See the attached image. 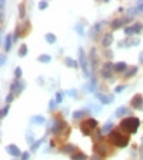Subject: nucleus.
<instances>
[{
	"mask_svg": "<svg viewBox=\"0 0 143 160\" xmlns=\"http://www.w3.org/2000/svg\"><path fill=\"white\" fill-rule=\"evenodd\" d=\"M22 160H29V153H23L22 155Z\"/></svg>",
	"mask_w": 143,
	"mask_h": 160,
	"instance_id": "41",
	"label": "nucleus"
},
{
	"mask_svg": "<svg viewBox=\"0 0 143 160\" xmlns=\"http://www.w3.org/2000/svg\"><path fill=\"white\" fill-rule=\"evenodd\" d=\"M7 113H9V104H6V107H3V109H1V116H0V117H1V119H4V117L7 116Z\"/></svg>",
	"mask_w": 143,
	"mask_h": 160,
	"instance_id": "34",
	"label": "nucleus"
},
{
	"mask_svg": "<svg viewBox=\"0 0 143 160\" xmlns=\"http://www.w3.org/2000/svg\"><path fill=\"white\" fill-rule=\"evenodd\" d=\"M142 30H143V24H142V23H135V24H132V26H129V27H126V29H125V35H126V36L138 35V33H140Z\"/></svg>",
	"mask_w": 143,
	"mask_h": 160,
	"instance_id": "9",
	"label": "nucleus"
},
{
	"mask_svg": "<svg viewBox=\"0 0 143 160\" xmlns=\"http://www.w3.org/2000/svg\"><path fill=\"white\" fill-rule=\"evenodd\" d=\"M42 143H43V139H40V140H37V142H35V143L32 144L30 150H32V152H36V150H37V147H39V146H40Z\"/></svg>",
	"mask_w": 143,
	"mask_h": 160,
	"instance_id": "31",
	"label": "nucleus"
},
{
	"mask_svg": "<svg viewBox=\"0 0 143 160\" xmlns=\"http://www.w3.org/2000/svg\"><path fill=\"white\" fill-rule=\"evenodd\" d=\"M74 150H77V147H74L73 144H65L62 147V153H65V155H73V153H76Z\"/></svg>",
	"mask_w": 143,
	"mask_h": 160,
	"instance_id": "16",
	"label": "nucleus"
},
{
	"mask_svg": "<svg viewBox=\"0 0 143 160\" xmlns=\"http://www.w3.org/2000/svg\"><path fill=\"white\" fill-rule=\"evenodd\" d=\"M127 70V64L125 62H119L114 64V73H126Z\"/></svg>",
	"mask_w": 143,
	"mask_h": 160,
	"instance_id": "14",
	"label": "nucleus"
},
{
	"mask_svg": "<svg viewBox=\"0 0 143 160\" xmlns=\"http://www.w3.org/2000/svg\"><path fill=\"white\" fill-rule=\"evenodd\" d=\"M113 43V35H106L105 37H103V41H102V44H103V47H109L110 44Z\"/></svg>",
	"mask_w": 143,
	"mask_h": 160,
	"instance_id": "17",
	"label": "nucleus"
},
{
	"mask_svg": "<svg viewBox=\"0 0 143 160\" xmlns=\"http://www.w3.org/2000/svg\"><path fill=\"white\" fill-rule=\"evenodd\" d=\"M125 89H126V86H125V84H119V86H116L114 93H120V92H123Z\"/></svg>",
	"mask_w": 143,
	"mask_h": 160,
	"instance_id": "36",
	"label": "nucleus"
},
{
	"mask_svg": "<svg viewBox=\"0 0 143 160\" xmlns=\"http://www.w3.org/2000/svg\"><path fill=\"white\" fill-rule=\"evenodd\" d=\"M136 73H138V67H136V66H133L132 69H129V72H126V73H125V77H126V79H129V77L135 76Z\"/></svg>",
	"mask_w": 143,
	"mask_h": 160,
	"instance_id": "22",
	"label": "nucleus"
},
{
	"mask_svg": "<svg viewBox=\"0 0 143 160\" xmlns=\"http://www.w3.org/2000/svg\"><path fill=\"white\" fill-rule=\"evenodd\" d=\"M6 152H7L10 156H14V157H19V156L23 155L16 144H9V146H6Z\"/></svg>",
	"mask_w": 143,
	"mask_h": 160,
	"instance_id": "13",
	"label": "nucleus"
},
{
	"mask_svg": "<svg viewBox=\"0 0 143 160\" xmlns=\"http://www.w3.org/2000/svg\"><path fill=\"white\" fill-rule=\"evenodd\" d=\"M44 39H46V41H47L49 44H53V43H56V36H54L53 33H47V35L44 36Z\"/></svg>",
	"mask_w": 143,
	"mask_h": 160,
	"instance_id": "24",
	"label": "nucleus"
},
{
	"mask_svg": "<svg viewBox=\"0 0 143 160\" xmlns=\"http://www.w3.org/2000/svg\"><path fill=\"white\" fill-rule=\"evenodd\" d=\"M72 160H87V156L82 152H76L72 155Z\"/></svg>",
	"mask_w": 143,
	"mask_h": 160,
	"instance_id": "19",
	"label": "nucleus"
},
{
	"mask_svg": "<svg viewBox=\"0 0 143 160\" xmlns=\"http://www.w3.org/2000/svg\"><path fill=\"white\" fill-rule=\"evenodd\" d=\"M25 14H26V13H25V3H22V4L19 6V16L23 19V17H25Z\"/></svg>",
	"mask_w": 143,
	"mask_h": 160,
	"instance_id": "32",
	"label": "nucleus"
},
{
	"mask_svg": "<svg viewBox=\"0 0 143 160\" xmlns=\"http://www.w3.org/2000/svg\"><path fill=\"white\" fill-rule=\"evenodd\" d=\"M138 10H139V12H143V1H140V3L138 4Z\"/></svg>",
	"mask_w": 143,
	"mask_h": 160,
	"instance_id": "42",
	"label": "nucleus"
},
{
	"mask_svg": "<svg viewBox=\"0 0 143 160\" xmlns=\"http://www.w3.org/2000/svg\"><path fill=\"white\" fill-rule=\"evenodd\" d=\"M95 84H96V80L92 79V80H90V83H89V84H87L84 89H86L87 92H93V89H95Z\"/></svg>",
	"mask_w": 143,
	"mask_h": 160,
	"instance_id": "29",
	"label": "nucleus"
},
{
	"mask_svg": "<svg viewBox=\"0 0 143 160\" xmlns=\"http://www.w3.org/2000/svg\"><path fill=\"white\" fill-rule=\"evenodd\" d=\"M74 29H76V32H77L80 36H83V35H84V33H83V26H82V24H77Z\"/></svg>",
	"mask_w": 143,
	"mask_h": 160,
	"instance_id": "37",
	"label": "nucleus"
},
{
	"mask_svg": "<svg viewBox=\"0 0 143 160\" xmlns=\"http://www.w3.org/2000/svg\"><path fill=\"white\" fill-rule=\"evenodd\" d=\"M100 159H102L100 156H97V155H95V156H93V159H92V160H100Z\"/></svg>",
	"mask_w": 143,
	"mask_h": 160,
	"instance_id": "46",
	"label": "nucleus"
},
{
	"mask_svg": "<svg viewBox=\"0 0 143 160\" xmlns=\"http://www.w3.org/2000/svg\"><path fill=\"white\" fill-rule=\"evenodd\" d=\"M126 113H127V109H126V107H119V109H116V112H114V115H116L117 117L125 116Z\"/></svg>",
	"mask_w": 143,
	"mask_h": 160,
	"instance_id": "26",
	"label": "nucleus"
},
{
	"mask_svg": "<svg viewBox=\"0 0 143 160\" xmlns=\"http://www.w3.org/2000/svg\"><path fill=\"white\" fill-rule=\"evenodd\" d=\"M65 63H66L67 67H72V69H76V67L79 66V63H77L76 60L70 59V57H66V59H65Z\"/></svg>",
	"mask_w": 143,
	"mask_h": 160,
	"instance_id": "18",
	"label": "nucleus"
},
{
	"mask_svg": "<svg viewBox=\"0 0 143 160\" xmlns=\"http://www.w3.org/2000/svg\"><path fill=\"white\" fill-rule=\"evenodd\" d=\"M139 62H140V63H143V52H140V53H139Z\"/></svg>",
	"mask_w": 143,
	"mask_h": 160,
	"instance_id": "44",
	"label": "nucleus"
},
{
	"mask_svg": "<svg viewBox=\"0 0 143 160\" xmlns=\"http://www.w3.org/2000/svg\"><path fill=\"white\" fill-rule=\"evenodd\" d=\"M30 120H32V123H37V124L44 123V117H43V116H33Z\"/></svg>",
	"mask_w": 143,
	"mask_h": 160,
	"instance_id": "27",
	"label": "nucleus"
},
{
	"mask_svg": "<svg viewBox=\"0 0 143 160\" xmlns=\"http://www.w3.org/2000/svg\"><path fill=\"white\" fill-rule=\"evenodd\" d=\"M56 104H57V102L56 100H50V103H49V109L52 110V109H54L56 107Z\"/></svg>",
	"mask_w": 143,
	"mask_h": 160,
	"instance_id": "40",
	"label": "nucleus"
},
{
	"mask_svg": "<svg viewBox=\"0 0 143 160\" xmlns=\"http://www.w3.org/2000/svg\"><path fill=\"white\" fill-rule=\"evenodd\" d=\"M96 129H97V120L95 119H86L80 124V130L84 136H92Z\"/></svg>",
	"mask_w": 143,
	"mask_h": 160,
	"instance_id": "3",
	"label": "nucleus"
},
{
	"mask_svg": "<svg viewBox=\"0 0 143 160\" xmlns=\"http://www.w3.org/2000/svg\"><path fill=\"white\" fill-rule=\"evenodd\" d=\"M3 46H4V50H6V52H9V50L12 49V47H10V46H12V35H6V39H4V44H3Z\"/></svg>",
	"mask_w": 143,
	"mask_h": 160,
	"instance_id": "20",
	"label": "nucleus"
},
{
	"mask_svg": "<svg viewBox=\"0 0 143 160\" xmlns=\"http://www.w3.org/2000/svg\"><path fill=\"white\" fill-rule=\"evenodd\" d=\"M62 100H63V92H57L56 93V102H57V104L62 103Z\"/></svg>",
	"mask_w": 143,
	"mask_h": 160,
	"instance_id": "33",
	"label": "nucleus"
},
{
	"mask_svg": "<svg viewBox=\"0 0 143 160\" xmlns=\"http://www.w3.org/2000/svg\"><path fill=\"white\" fill-rule=\"evenodd\" d=\"M112 127H113L112 121H107L106 124H105V127L102 129V133H107V132H110V130H112Z\"/></svg>",
	"mask_w": 143,
	"mask_h": 160,
	"instance_id": "30",
	"label": "nucleus"
},
{
	"mask_svg": "<svg viewBox=\"0 0 143 160\" xmlns=\"http://www.w3.org/2000/svg\"><path fill=\"white\" fill-rule=\"evenodd\" d=\"M142 140H143V137H142Z\"/></svg>",
	"mask_w": 143,
	"mask_h": 160,
	"instance_id": "47",
	"label": "nucleus"
},
{
	"mask_svg": "<svg viewBox=\"0 0 143 160\" xmlns=\"http://www.w3.org/2000/svg\"><path fill=\"white\" fill-rule=\"evenodd\" d=\"M113 72H114V64H112L110 62H106L105 64H103V67H102V77H105V79H110L112 77V75H113Z\"/></svg>",
	"mask_w": 143,
	"mask_h": 160,
	"instance_id": "8",
	"label": "nucleus"
},
{
	"mask_svg": "<svg viewBox=\"0 0 143 160\" xmlns=\"http://www.w3.org/2000/svg\"><path fill=\"white\" fill-rule=\"evenodd\" d=\"M139 44V39H127L125 40V41H119V47H125V46H127V47H130V46H138Z\"/></svg>",
	"mask_w": 143,
	"mask_h": 160,
	"instance_id": "15",
	"label": "nucleus"
},
{
	"mask_svg": "<svg viewBox=\"0 0 143 160\" xmlns=\"http://www.w3.org/2000/svg\"><path fill=\"white\" fill-rule=\"evenodd\" d=\"M14 99V94H12V93H9L7 94V97H6V104H9V103H12V100Z\"/></svg>",
	"mask_w": 143,
	"mask_h": 160,
	"instance_id": "39",
	"label": "nucleus"
},
{
	"mask_svg": "<svg viewBox=\"0 0 143 160\" xmlns=\"http://www.w3.org/2000/svg\"><path fill=\"white\" fill-rule=\"evenodd\" d=\"M69 94H70L72 97H76V90H70V92H69Z\"/></svg>",
	"mask_w": 143,
	"mask_h": 160,
	"instance_id": "45",
	"label": "nucleus"
},
{
	"mask_svg": "<svg viewBox=\"0 0 143 160\" xmlns=\"http://www.w3.org/2000/svg\"><path fill=\"white\" fill-rule=\"evenodd\" d=\"M102 24H103V23H97V24H95V26L92 27V30H90V37H93L96 33H99V30L102 29Z\"/></svg>",
	"mask_w": 143,
	"mask_h": 160,
	"instance_id": "21",
	"label": "nucleus"
},
{
	"mask_svg": "<svg viewBox=\"0 0 143 160\" xmlns=\"http://www.w3.org/2000/svg\"><path fill=\"white\" fill-rule=\"evenodd\" d=\"M79 64H80L82 69H83L84 77H89V76H90V72H89V64H87V59H86V56H84L83 49H79Z\"/></svg>",
	"mask_w": 143,
	"mask_h": 160,
	"instance_id": "6",
	"label": "nucleus"
},
{
	"mask_svg": "<svg viewBox=\"0 0 143 160\" xmlns=\"http://www.w3.org/2000/svg\"><path fill=\"white\" fill-rule=\"evenodd\" d=\"M107 139L116 147H126L129 144V134H123L122 130H113V132H110Z\"/></svg>",
	"mask_w": 143,
	"mask_h": 160,
	"instance_id": "1",
	"label": "nucleus"
},
{
	"mask_svg": "<svg viewBox=\"0 0 143 160\" xmlns=\"http://www.w3.org/2000/svg\"><path fill=\"white\" fill-rule=\"evenodd\" d=\"M130 104H132V107L136 109V110H143V96L140 93L135 94L133 99L130 100Z\"/></svg>",
	"mask_w": 143,
	"mask_h": 160,
	"instance_id": "10",
	"label": "nucleus"
},
{
	"mask_svg": "<svg viewBox=\"0 0 143 160\" xmlns=\"http://www.w3.org/2000/svg\"><path fill=\"white\" fill-rule=\"evenodd\" d=\"M132 19L130 17H123V19H116V20H113L112 23H110V26H112V29L113 30H116V29H119V27H122L125 23H129Z\"/></svg>",
	"mask_w": 143,
	"mask_h": 160,
	"instance_id": "12",
	"label": "nucleus"
},
{
	"mask_svg": "<svg viewBox=\"0 0 143 160\" xmlns=\"http://www.w3.org/2000/svg\"><path fill=\"white\" fill-rule=\"evenodd\" d=\"M93 150H95V155L100 156V157H106L110 153V149H109V144L103 139H99V142L93 146Z\"/></svg>",
	"mask_w": 143,
	"mask_h": 160,
	"instance_id": "4",
	"label": "nucleus"
},
{
	"mask_svg": "<svg viewBox=\"0 0 143 160\" xmlns=\"http://www.w3.org/2000/svg\"><path fill=\"white\" fill-rule=\"evenodd\" d=\"M47 6H49L47 1H40V3H39V9H40V10H44Z\"/></svg>",
	"mask_w": 143,
	"mask_h": 160,
	"instance_id": "38",
	"label": "nucleus"
},
{
	"mask_svg": "<svg viewBox=\"0 0 143 160\" xmlns=\"http://www.w3.org/2000/svg\"><path fill=\"white\" fill-rule=\"evenodd\" d=\"M95 96L103 103V104H109V103H112L113 100H114V96L113 94H102V93H95Z\"/></svg>",
	"mask_w": 143,
	"mask_h": 160,
	"instance_id": "11",
	"label": "nucleus"
},
{
	"mask_svg": "<svg viewBox=\"0 0 143 160\" xmlns=\"http://www.w3.org/2000/svg\"><path fill=\"white\" fill-rule=\"evenodd\" d=\"M14 76H16L17 80H20V77H22V69H20V67H16V69H14Z\"/></svg>",
	"mask_w": 143,
	"mask_h": 160,
	"instance_id": "35",
	"label": "nucleus"
},
{
	"mask_svg": "<svg viewBox=\"0 0 143 160\" xmlns=\"http://www.w3.org/2000/svg\"><path fill=\"white\" fill-rule=\"evenodd\" d=\"M86 115H87L86 110H77V112L73 113V119L77 120V119H80V117H83V116H86Z\"/></svg>",
	"mask_w": 143,
	"mask_h": 160,
	"instance_id": "23",
	"label": "nucleus"
},
{
	"mask_svg": "<svg viewBox=\"0 0 143 160\" xmlns=\"http://www.w3.org/2000/svg\"><path fill=\"white\" fill-rule=\"evenodd\" d=\"M37 60H39L40 63H49V62L52 60V57H50L49 54H40Z\"/></svg>",
	"mask_w": 143,
	"mask_h": 160,
	"instance_id": "25",
	"label": "nucleus"
},
{
	"mask_svg": "<svg viewBox=\"0 0 143 160\" xmlns=\"http://www.w3.org/2000/svg\"><path fill=\"white\" fill-rule=\"evenodd\" d=\"M25 87H26V84H25V81H23V80H17V79H16V81H13V83H12V86H10V93H12V94H14V96H16V94L19 96V94L25 90Z\"/></svg>",
	"mask_w": 143,
	"mask_h": 160,
	"instance_id": "7",
	"label": "nucleus"
},
{
	"mask_svg": "<svg viewBox=\"0 0 143 160\" xmlns=\"http://www.w3.org/2000/svg\"><path fill=\"white\" fill-rule=\"evenodd\" d=\"M4 62H6V56H4V54H1V60H0V63H1V66L4 64Z\"/></svg>",
	"mask_w": 143,
	"mask_h": 160,
	"instance_id": "43",
	"label": "nucleus"
},
{
	"mask_svg": "<svg viewBox=\"0 0 143 160\" xmlns=\"http://www.w3.org/2000/svg\"><path fill=\"white\" fill-rule=\"evenodd\" d=\"M26 53H27V46H26V44H22V46H20V50H19V56H20V57H25Z\"/></svg>",
	"mask_w": 143,
	"mask_h": 160,
	"instance_id": "28",
	"label": "nucleus"
},
{
	"mask_svg": "<svg viewBox=\"0 0 143 160\" xmlns=\"http://www.w3.org/2000/svg\"><path fill=\"white\" fill-rule=\"evenodd\" d=\"M139 126H140V120L138 117H126L120 121L119 127L122 132H126L127 134H135L138 132Z\"/></svg>",
	"mask_w": 143,
	"mask_h": 160,
	"instance_id": "2",
	"label": "nucleus"
},
{
	"mask_svg": "<svg viewBox=\"0 0 143 160\" xmlns=\"http://www.w3.org/2000/svg\"><path fill=\"white\" fill-rule=\"evenodd\" d=\"M29 32H30V23H29V22H23V23L17 24V27H16V30H14V37H13V40H17L19 37H25Z\"/></svg>",
	"mask_w": 143,
	"mask_h": 160,
	"instance_id": "5",
	"label": "nucleus"
}]
</instances>
